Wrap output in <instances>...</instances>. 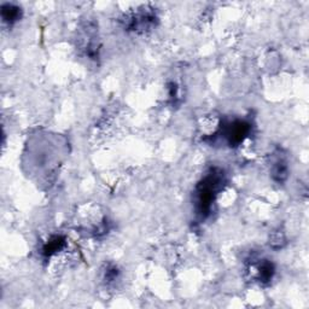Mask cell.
I'll return each mask as SVG.
<instances>
[{
  "mask_svg": "<svg viewBox=\"0 0 309 309\" xmlns=\"http://www.w3.org/2000/svg\"><path fill=\"white\" fill-rule=\"evenodd\" d=\"M250 131V126L245 123L244 121H234L228 124L225 130V137L227 138L228 143L231 145L239 144L244 140V138L248 135Z\"/></svg>",
  "mask_w": 309,
  "mask_h": 309,
  "instance_id": "7a4b0ae2",
  "label": "cell"
},
{
  "mask_svg": "<svg viewBox=\"0 0 309 309\" xmlns=\"http://www.w3.org/2000/svg\"><path fill=\"white\" fill-rule=\"evenodd\" d=\"M222 181V172L211 169L198 184L196 190V211L202 219L209 216L213 207L215 194Z\"/></svg>",
  "mask_w": 309,
  "mask_h": 309,
  "instance_id": "6da1fadb",
  "label": "cell"
},
{
  "mask_svg": "<svg viewBox=\"0 0 309 309\" xmlns=\"http://www.w3.org/2000/svg\"><path fill=\"white\" fill-rule=\"evenodd\" d=\"M256 269V277L260 282L262 283H267L269 280H272L273 274H274V266L272 265V262L267 261H260L258 266L255 267Z\"/></svg>",
  "mask_w": 309,
  "mask_h": 309,
  "instance_id": "3957f363",
  "label": "cell"
},
{
  "mask_svg": "<svg viewBox=\"0 0 309 309\" xmlns=\"http://www.w3.org/2000/svg\"><path fill=\"white\" fill-rule=\"evenodd\" d=\"M272 176L277 183L285 181L287 178V165L283 158H277L272 166Z\"/></svg>",
  "mask_w": 309,
  "mask_h": 309,
  "instance_id": "5b68a950",
  "label": "cell"
},
{
  "mask_svg": "<svg viewBox=\"0 0 309 309\" xmlns=\"http://www.w3.org/2000/svg\"><path fill=\"white\" fill-rule=\"evenodd\" d=\"M21 9L19 6L12 4H4L2 6V17L5 23L11 24L16 23L21 19Z\"/></svg>",
  "mask_w": 309,
  "mask_h": 309,
  "instance_id": "277c9868",
  "label": "cell"
}]
</instances>
